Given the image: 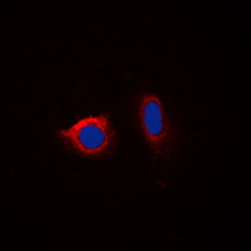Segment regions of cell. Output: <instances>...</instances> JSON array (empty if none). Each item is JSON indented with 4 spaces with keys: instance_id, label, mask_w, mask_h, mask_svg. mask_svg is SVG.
Returning a JSON list of instances; mask_svg holds the SVG:
<instances>
[{
    "instance_id": "6da1fadb",
    "label": "cell",
    "mask_w": 251,
    "mask_h": 251,
    "mask_svg": "<svg viewBox=\"0 0 251 251\" xmlns=\"http://www.w3.org/2000/svg\"><path fill=\"white\" fill-rule=\"evenodd\" d=\"M57 136L67 149L86 158L111 156L117 146V134L107 113L82 118L69 128H58Z\"/></svg>"
},
{
    "instance_id": "7a4b0ae2",
    "label": "cell",
    "mask_w": 251,
    "mask_h": 251,
    "mask_svg": "<svg viewBox=\"0 0 251 251\" xmlns=\"http://www.w3.org/2000/svg\"><path fill=\"white\" fill-rule=\"evenodd\" d=\"M137 114L140 128L150 149L158 156L169 158L176 136L158 97L152 93L143 94L138 102Z\"/></svg>"
}]
</instances>
